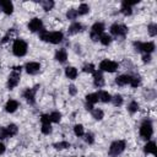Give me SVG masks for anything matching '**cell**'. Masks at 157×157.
<instances>
[{
	"instance_id": "1",
	"label": "cell",
	"mask_w": 157,
	"mask_h": 157,
	"mask_svg": "<svg viewBox=\"0 0 157 157\" xmlns=\"http://www.w3.org/2000/svg\"><path fill=\"white\" fill-rule=\"evenodd\" d=\"M39 37L42 40H45V42H49V43H53V44H58L63 40V33L61 32H47L44 29L40 31L39 33Z\"/></svg>"
},
{
	"instance_id": "2",
	"label": "cell",
	"mask_w": 157,
	"mask_h": 157,
	"mask_svg": "<svg viewBox=\"0 0 157 157\" xmlns=\"http://www.w3.org/2000/svg\"><path fill=\"white\" fill-rule=\"evenodd\" d=\"M12 52L17 56H23L27 53V43L22 39H16L12 45Z\"/></svg>"
},
{
	"instance_id": "3",
	"label": "cell",
	"mask_w": 157,
	"mask_h": 157,
	"mask_svg": "<svg viewBox=\"0 0 157 157\" xmlns=\"http://www.w3.org/2000/svg\"><path fill=\"white\" fill-rule=\"evenodd\" d=\"M152 132H153V129H152V124L151 121L146 120L141 124V128H140V135L144 137V139H150L152 136Z\"/></svg>"
},
{
	"instance_id": "4",
	"label": "cell",
	"mask_w": 157,
	"mask_h": 157,
	"mask_svg": "<svg viewBox=\"0 0 157 157\" xmlns=\"http://www.w3.org/2000/svg\"><path fill=\"white\" fill-rule=\"evenodd\" d=\"M91 29H92L91 31V38L93 40H99V38H101V36L103 34V31H104V25L101 23V22H97L92 26Z\"/></svg>"
},
{
	"instance_id": "5",
	"label": "cell",
	"mask_w": 157,
	"mask_h": 157,
	"mask_svg": "<svg viewBox=\"0 0 157 157\" xmlns=\"http://www.w3.org/2000/svg\"><path fill=\"white\" fill-rule=\"evenodd\" d=\"M125 148V142L121 141V140H118V141H114L110 147H109V153L112 156H118L119 153H121Z\"/></svg>"
},
{
	"instance_id": "6",
	"label": "cell",
	"mask_w": 157,
	"mask_h": 157,
	"mask_svg": "<svg viewBox=\"0 0 157 157\" xmlns=\"http://www.w3.org/2000/svg\"><path fill=\"white\" fill-rule=\"evenodd\" d=\"M99 69L102 71H107V72H114L118 69V64L115 61L112 60H103L99 64Z\"/></svg>"
},
{
	"instance_id": "7",
	"label": "cell",
	"mask_w": 157,
	"mask_h": 157,
	"mask_svg": "<svg viewBox=\"0 0 157 157\" xmlns=\"http://www.w3.org/2000/svg\"><path fill=\"white\" fill-rule=\"evenodd\" d=\"M134 45L136 47V49L139 52H145L147 54H150V53H152L155 50V44L152 42H147V43H137V42H135Z\"/></svg>"
},
{
	"instance_id": "8",
	"label": "cell",
	"mask_w": 157,
	"mask_h": 157,
	"mask_svg": "<svg viewBox=\"0 0 157 157\" xmlns=\"http://www.w3.org/2000/svg\"><path fill=\"white\" fill-rule=\"evenodd\" d=\"M110 32H112L114 36H125L126 32H128V28H126V26H124V25L114 23V25L110 27Z\"/></svg>"
},
{
	"instance_id": "9",
	"label": "cell",
	"mask_w": 157,
	"mask_h": 157,
	"mask_svg": "<svg viewBox=\"0 0 157 157\" xmlns=\"http://www.w3.org/2000/svg\"><path fill=\"white\" fill-rule=\"evenodd\" d=\"M20 74H21L20 71H15V70H12V72L10 74L9 81H7V86H9L10 90L13 88L15 86H17V83L20 81Z\"/></svg>"
},
{
	"instance_id": "10",
	"label": "cell",
	"mask_w": 157,
	"mask_h": 157,
	"mask_svg": "<svg viewBox=\"0 0 157 157\" xmlns=\"http://www.w3.org/2000/svg\"><path fill=\"white\" fill-rule=\"evenodd\" d=\"M38 86H36L34 88H27L25 92H23V97L26 98V101L31 104L34 103V94H36V91H37Z\"/></svg>"
},
{
	"instance_id": "11",
	"label": "cell",
	"mask_w": 157,
	"mask_h": 157,
	"mask_svg": "<svg viewBox=\"0 0 157 157\" xmlns=\"http://www.w3.org/2000/svg\"><path fill=\"white\" fill-rule=\"evenodd\" d=\"M28 28L32 31V32H37V31H42V20L39 18H32L28 23Z\"/></svg>"
},
{
	"instance_id": "12",
	"label": "cell",
	"mask_w": 157,
	"mask_h": 157,
	"mask_svg": "<svg viewBox=\"0 0 157 157\" xmlns=\"http://www.w3.org/2000/svg\"><path fill=\"white\" fill-rule=\"evenodd\" d=\"M39 69H40V65L38 63L32 61V63H27L26 64V71L28 74H31V75H36L39 71Z\"/></svg>"
},
{
	"instance_id": "13",
	"label": "cell",
	"mask_w": 157,
	"mask_h": 157,
	"mask_svg": "<svg viewBox=\"0 0 157 157\" xmlns=\"http://www.w3.org/2000/svg\"><path fill=\"white\" fill-rule=\"evenodd\" d=\"M0 7H1V10H2L5 13H7V15L12 13V11H13V5H12L11 1L0 0Z\"/></svg>"
},
{
	"instance_id": "14",
	"label": "cell",
	"mask_w": 157,
	"mask_h": 157,
	"mask_svg": "<svg viewBox=\"0 0 157 157\" xmlns=\"http://www.w3.org/2000/svg\"><path fill=\"white\" fill-rule=\"evenodd\" d=\"M93 80H94V85L97 87H102L104 85V78H103L101 71H94L93 72Z\"/></svg>"
},
{
	"instance_id": "15",
	"label": "cell",
	"mask_w": 157,
	"mask_h": 157,
	"mask_svg": "<svg viewBox=\"0 0 157 157\" xmlns=\"http://www.w3.org/2000/svg\"><path fill=\"white\" fill-rule=\"evenodd\" d=\"M17 108H18V103H17V101H13V99H10V101L6 103V105H5V109H6V112H9V113H13Z\"/></svg>"
},
{
	"instance_id": "16",
	"label": "cell",
	"mask_w": 157,
	"mask_h": 157,
	"mask_svg": "<svg viewBox=\"0 0 157 157\" xmlns=\"http://www.w3.org/2000/svg\"><path fill=\"white\" fill-rule=\"evenodd\" d=\"M55 59L60 63H64L66 59H67V53L65 49H59L56 53H55Z\"/></svg>"
},
{
	"instance_id": "17",
	"label": "cell",
	"mask_w": 157,
	"mask_h": 157,
	"mask_svg": "<svg viewBox=\"0 0 157 157\" xmlns=\"http://www.w3.org/2000/svg\"><path fill=\"white\" fill-rule=\"evenodd\" d=\"M130 78H131V76H129V75H120V76L117 77L115 82H117L119 86H124V85H126V83H130Z\"/></svg>"
},
{
	"instance_id": "18",
	"label": "cell",
	"mask_w": 157,
	"mask_h": 157,
	"mask_svg": "<svg viewBox=\"0 0 157 157\" xmlns=\"http://www.w3.org/2000/svg\"><path fill=\"white\" fill-rule=\"evenodd\" d=\"M81 29H82V25L78 23V22H75V23H72V25L69 27L67 32H69V34H76V33H78Z\"/></svg>"
},
{
	"instance_id": "19",
	"label": "cell",
	"mask_w": 157,
	"mask_h": 157,
	"mask_svg": "<svg viewBox=\"0 0 157 157\" xmlns=\"http://www.w3.org/2000/svg\"><path fill=\"white\" fill-rule=\"evenodd\" d=\"M97 96H98V99L102 101V102H104V103H108V102H110V99H112V96H110L108 92H105V91H99V92L97 93Z\"/></svg>"
},
{
	"instance_id": "20",
	"label": "cell",
	"mask_w": 157,
	"mask_h": 157,
	"mask_svg": "<svg viewBox=\"0 0 157 157\" xmlns=\"http://www.w3.org/2000/svg\"><path fill=\"white\" fill-rule=\"evenodd\" d=\"M65 75L69 77V78H75L76 76H77V70L75 69V67H72V66H67L66 69H65Z\"/></svg>"
},
{
	"instance_id": "21",
	"label": "cell",
	"mask_w": 157,
	"mask_h": 157,
	"mask_svg": "<svg viewBox=\"0 0 157 157\" xmlns=\"http://www.w3.org/2000/svg\"><path fill=\"white\" fill-rule=\"evenodd\" d=\"M145 152L146 153H156V144L153 142V141H150V142H147L146 145H145Z\"/></svg>"
},
{
	"instance_id": "22",
	"label": "cell",
	"mask_w": 157,
	"mask_h": 157,
	"mask_svg": "<svg viewBox=\"0 0 157 157\" xmlns=\"http://www.w3.org/2000/svg\"><path fill=\"white\" fill-rule=\"evenodd\" d=\"M86 101H87V103L88 104H94L96 102H98L99 99H98V96H97V93H90V94H87L86 96Z\"/></svg>"
},
{
	"instance_id": "23",
	"label": "cell",
	"mask_w": 157,
	"mask_h": 157,
	"mask_svg": "<svg viewBox=\"0 0 157 157\" xmlns=\"http://www.w3.org/2000/svg\"><path fill=\"white\" fill-rule=\"evenodd\" d=\"M6 129V132H7V136H13L17 134V126L15 124H10L9 126L5 128Z\"/></svg>"
},
{
	"instance_id": "24",
	"label": "cell",
	"mask_w": 157,
	"mask_h": 157,
	"mask_svg": "<svg viewBox=\"0 0 157 157\" xmlns=\"http://www.w3.org/2000/svg\"><path fill=\"white\" fill-rule=\"evenodd\" d=\"M88 11H90V7H88V5H87V4H81V5L78 6L77 13H78V15H86Z\"/></svg>"
},
{
	"instance_id": "25",
	"label": "cell",
	"mask_w": 157,
	"mask_h": 157,
	"mask_svg": "<svg viewBox=\"0 0 157 157\" xmlns=\"http://www.w3.org/2000/svg\"><path fill=\"white\" fill-rule=\"evenodd\" d=\"M49 118H50V121H53V123H59V121H60V118H61V114H60L59 112H53V113L49 115Z\"/></svg>"
},
{
	"instance_id": "26",
	"label": "cell",
	"mask_w": 157,
	"mask_h": 157,
	"mask_svg": "<svg viewBox=\"0 0 157 157\" xmlns=\"http://www.w3.org/2000/svg\"><path fill=\"white\" fill-rule=\"evenodd\" d=\"M40 4H42V6H43V10H44V11H49V10H52V7L54 6V1H52V0H49V1H42Z\"/></svg>"
},
{
	"instance_id": "27",
	"label": "cell",
	"mask_w": 157,
	"mask_h": 157,
	"mask_svg": "<svg viewBox=\"0 0 157 157\" xmlns=\"http://www.w3.org/2000/svg\"><path fill=\"white\" fill-rule=\"evenodd\" d=\"M99 40H101V43H102L103 45H108V44L112 42V37L108 36V34H102L101 38H99Z\"/></svg>"
},
{
	"instance_id": "28",
	"label": "cell",
	"mask_w": 157,
	"mask_h": 157,
	"mask_svg": "<svg viewBox=\"0 0 157 157\" xmlns=\"http://www.w3.org/2000/svg\"><path fill=\"white\" fill-rule=\"evenodd\" d=\"M92 115H93L94 119L101 120L104 114H103V110H101V109H92Z\"/></svg>"
},
{
	"instance_id": "29",
	"label": "cell",
	"mask_w": 157,
	"mask_h": 157,
	"mask_svg": "<svg viewBox=\"0 0 157 157\" xmlns=\"http://www.w3.org/2000/svg\"><path fill=\"white\" fill-rule=\"evenodd\" d=\"M110 101L113 102V104H114V105H121V104H123V98H121V96H120V94H117V96L112 97V99H110Z\"/></svg>"
},
{
	"instance_id": "30",
	"label": "cell",
	"mask_w": 157,
	"mask_h": 157,
	"mask_svg": "<svg viewBox=\"0 0 157 157\" xmlns=\"http://www.w3.org/2000/svg\"><path fill=\"white\" fill-rule=\"evenodd\" d=\"M54 147H55L56 150H63V148H67V147H70V144L66 142V141H61V142L54 144Z\"/></svg>"
},
{
	"instance_id": "31",
	"label": "cell",
	"mask_w": 157,
	"mask_h": 157,
	"mask_svg": "<svg viewBox=\"0 0 157 157\" xmlns=\"http://www.w3.org/2000/svg\"><path fill=\"white\" fill-rule=\"evenodd\" d=\"M121 12H123L124 15H126V16H128V15H131V12H132V11H131V7H130L129 5H126V4H124V2H123V4H121Z\"/></svg>"
},
{
	"instance_id": "32",
	"label": "cell",
	"mask_w": 157,
	"mask_h": 157,
	"mask_svg": "<svg viewBox=\"0 0 157 157\" xmlns=\"http://www.w3.org/2000/svg\"><path fill=\"white\" fill-rule=\"evenodd\" d=\"M128 109H129V112H130V113H135V112L139 109V104H137V102H135V101L130 102V104H129Z\"/></svg>"
},
{
	"instance_id": "33",
	"label": "cell",
	"mask_w": 157,
	"mask_h": 157,
	"mask_svg": "<svg viewBox=\"0 0 157 157\" xmlns=\"http://www.w3.org/2000/svg\"><path fill=\"white\" fill-rule=\"evenodd\" d=\"M66 16H67L69 20H75V18L78 16L77 10H69V11L66 12Z\"/></svg>"
},
{
	"instance_id": "34",
	"label": "cell",
	"mask_w": 157,
	"mask_h": 157,
	"mask_svg": "<svg viewBox=\"0 0 157 157\" xmlns=\"http://www.w3.org/2000/svg\"><path fill=\"white\" fill-rule=\"evenodd\" d=\"M74 131H75V134H76L77 136H82V135H83V126H82L81 124H77V125H75Z\"/></svg>"
},
{
	"instance_id": "35",
	"label": "cell",
	"mask_w": 157,
	"mask_h": 157,
	"mask_svg": "<svg viewBox=\"0 0 157 157\" xmlns=\"http://www.w3.org/2000/svg\"><path fill=\"white\" fill-rule=\"evenodd\" d=\"M148 33H150V36H152V37H155V36L157 34V26H156L155 23H151V25L148 26Z\"/></svg>"
},
{
	"instance_id": "36",
	"label": "cell",
	"mask_w": 157,
	"mask_h": 157,
	"mask_svg": "<svg viewBox=\"0 0 157 157\" xmlns=\"http://www.w3.org/2000/svg\"><path fill=\"white\" fill-rule=\"evenodd\" d=\"M130 85H131L132 87H137V86L140 85V77H139V76H131V78H130Z\"/></svg>"
},
{
	"instance_id": "37",
	"label": "cell",
	"mask_w": 157,
	"mask_h": 157,
	"mask_svg": "<svg viewBox=\"0 0 157 157\" xmlns=\"http://www.w3.org/2000/svg\"><path fill=\"white\" fill-rule=\"evenodd\" d=\"M83 71L85 72H91V74H93L96 70H94V65L93 64H86L85 66H83Z\"/></svg>"
},
{
	"instance_id": "38",
	"label": "cell",
	"mask_w": 157,
	"mask_h": 157,
	"mask_svg": "<svg viewBox=\"0 0 157 157\" xmlns=\"http://www.w3.org/2000/svg\"><path fill=\"white\" fill-rule=\"evenodd\" d=\"M42 132H43V134H45V135L50 134V132H52V126H50V124L42 125Z\"/></svg>"
},
{
	"instance_id": "39",
	"label": "cell",
	"mask_w": 157,
	"mask_h": 157,
	"mask_svg": "<svg viewBox=\"0 0 157 157\" xmlns=\"http://www.w3.org/2000/svg\"><path fill=\"white\" fill-rule=\"evenodd\" d=\"M40 121H42V125H47V124H50V118H49V115H47V114L42 115V118H40Z\"/></svg>"
},
{
	"instance_id": "40",
	"label": "cell",
	"mask_w": 157,
	"mask_h": 157,
	"mask_svg": "<svg viewBox=\"0 0 157 157\" xmlns=\"http://www.w3.org/2000/svg\"><path fill=\"white\" fill-rule=\"evenodd\" d=\"M85 141H86L87 144H93V141H94L93 135H92V134H86V135H85Z\"/></svg>"
},
{
	"instance_id": "41",
	"label": "cell",
	"mask_w": 157,
	"mask_h": 157,
	"mask_svg": "<svg viewBox=\"0 0 157 157\" xmlns=\"http://www.w3.org/2000/svg\"><path fill=\"white\" fill-rule=\"evenodd\" d=\"M6 137H9L7 132H6V129L5 128H0V139H6Z\"/></svg>"
},
{
	"instance_id": "42",
	"label": "cell",
	"mask_w": 157,
	"mask_h": 157,
	"mask_svg": "<svg viewBox=\"0 0 157 157\" xmlns=\"http://www.w3.org/2000/svg\"><path fill=\"white\" fill-rule=\"evenodd\" d=\"M69 92H70V94H76V87L74 86V85H71L70 87H69Z\"/></svg>"
},
{
	"instance_id": "43",
	"label": "cell",
	"mask_w": 157,
	"mask_h": 157,
	"mask_svg": "<svg viewBox=\"0 0 157 157\" xmlns=\"http://www.w3.org/2000/svg\"><path fill=\"white\" fill-rule=\"evenodd\" d=\"M142 60H144L145 63H148V61L151 60V56H150V54H145V55L142 56Z\"/></svg>"
},
{
	"instance_id": "44",
	"label": "cell",
	"mask_w": 157,
	"mask_h": 157,
	"mask_svg": "<svg viewBox=\"0 0 157 157\" xmlns=\"http://www.w3.org/2000/svg\"><path fill=\"white\" fill-rule=\"evenodd\" d=\"M4 152H5V145L2 142H0V155L4 153Z\"/></svg>"
},
{
	"instance_id": "45",
	"label": "cell",
	"mask_w": 157,
	"mask_h": 157,
	"mask_svg": "<svg viewBox=\"0 0 157 157\" xmlns=\"http://www.w3.org/2000/svg\"><path fill=\"white\" fill-rule=\"evenodd\" d=\"M86 107H87V109H88V110H92V108H93V107H92V104H88V103L86 104Z\"/></svg>"
}]
</instances>
